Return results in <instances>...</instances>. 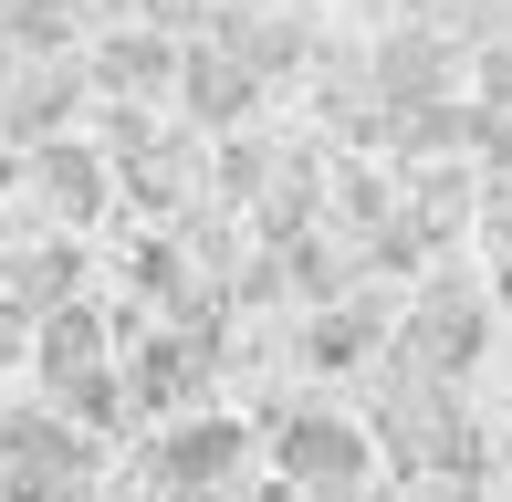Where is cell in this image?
I'll use <instances>...</instances> for the list:
<instances>
[{
	"label": "cell",
	"mask_w": 512,
	"mask_h": 502,
	"mask_svg": "<svg viewBox=\"0 0 512 502\" xmlns=\"http://www.w3.org/2000/svg\"><path fill=\"white\" fill-rule=\"evenodd\" d=\"M95 482V429L63 419V408H21L0 419V492L11 502H74Z\"/></svg>",
	"instance_id": "6da1fadb"
},
{
	"label": "cell",
	"mask_w": 512,
	"mask_h": 502,
	"mask_svg": "<svg viewBox=\"0 0 512 502\" xmlns=\"http://www.w3.org/2000/svg\"><path fill=\"white\" fill-rule=\"evenodd\" d=\"M272 471L304 502H356L366 471H377V440H366L356 419H335V408H293V419L272 429Z\"/></svg>",
	"instance_id": "7a4b0ae2"
},
{
	"label": "cell",
	"mask_w": 512,
	"mask_h": 502,
	"mask_svg": "<svg viewBox=\"0 0 512 502\" xmlns=\"http://www.w3.org/2000/svg\"><path fill=\"white\" fill-rule=\"evenodd\" d=\"M178 105H189V126L230 136L251 105H262V74H251L230 42H199V53H178Z\"/></svg>",
	"instance_id": "3957f363"
},
{
	"label": "cell",
	"mask_w": 512,
	"mask_h": 502,
	"mask_svg": "<svg viewBox=\"0 0 512 502\" xmlns=\"http://www.w3.org/2000/svg\"><path fill=\"white\" fill-rule=\"evenodd\" d=\"M241 461H251V429H241V419H220V408H189V419L168 429V450H157L168 492H220Z\"/></svg>",
	"instance_id": "277c9868"
},
{
	"label": "cell",
	"mask_w": 512,
	"mask_h": 502,
	"mask_svg": "<svg viewBox=\"0 0 512 502\" xmlns=\"http://www.w3.org/2000/svg\"><path fill=\"white\" fill-rule=\"evenodd\" d=\"M32 189H42V210H53V220H95L105 199H115L105 147H84V136H42V147H32Z\"/></svg>",
	"instance_id": "5b68a950"
},
{
	"label": "cell",
	"mask_w": 512,
	"mask_h": 502,
	"mask_svg": "<svg viewBox=\"0 0 512 502\" xmlns=\"http://www.w3.org/2000/svg\"><path fill=\"white\" fill-rule=\"evenodd\" d=\"M408 356H418L429 377H460V367L481 356V304H471V293H450V283H439L429 304L408 314Z\"/></svg>",
	"instance_id": "8992f818"
},
{
	"label": "cell",
	"mask_w": 512,
	"mask_h": 502,
	"mask_svg": "<svg viewBox=\"0 0 512 502\" xmlns=\"http://www.w3.org/2000/svg\"><path fill=\"white\" fill-rule=\"evenodd\" d=\"M74 105H84V84L63 74V63H42V74L0 84V136H21V147H42V136H63V126H74Z\"/></svg>",
	"instance_id": "52a82bcc"
},
{
	"label": "cell",
	"mask_w": 512,
	"mask_h": 502,
	"mask_svg": "<svg viewBox=\"0 0 512 502\" xmlns=\"http://www.w3.org/2000/svg\"><path fill=\"white\" fill-rule=\"evenodd\" d=\"M199 377H209V335H147V356H136V398L157 408V419H178V408L199 398Z\"/></svg>",
	"instance_id": "ba28073f"
},
{
	"label": "cell",
	"mask_w": 512,
	"mask_h": 502,
	"mask_svg": "<svg viewBox=\"0 0 512 502\" xmlns=\"http://www.w3.org/2000/svg\"><path fill=\"white\" fill-rule=\"evenodd\" d=\"M32 367H42V387H63V377H95V367H105V314L84 304V293L42 314V346H32Z\"/></svg>",
	"instance_id": "9c48e42d"
},
{
	"label": "cell",
	"mask_w": 512,
	"mask_h": 502,
	"mask_svg": "<svg viewBox=\"0 0 512 502\" xmlns=\"http://www.w3.org/2000/svg\"><path fill=\"white\" fill-rule=\"evenodd\" d=\"M95 84H126V95H157V84H178V53L157 32H115L95 42Z\"/></svg>",
	"instance_id": "30bf717a"
},
{
	"label": "cell",
	"mask_w": 512,
	"mask_h": 502,
	"mask_svg": "<svg viewBox=\"0 0 512 502\" xmlns=\"http://www.w3.org/2000/svg\"><path fill=\"white\" fill-rule=\"evenodd\" d=\"M74 42V0H0V53H42L53 63Z\"/></svg>",
	"instance_id": "8fae6325"
},
{
	"label": "cell",
	"mask_w": 512,
	"mask_h": 502,
	"mask_svg": "<svg viewBox=\"0 0 512 502\" xmlns=\"http://www.w3.org/2000/svg\"><path fill=\"white\" fill-rule=\"evenodd\" d=\"M74 293H84L74 251H21V262H11V304L21 314H53V304H74Z\"/></svg>",
	"instance_id": "7c38bea8"
},
{
	"label": "cell",
	"mask_w": 512,
	"mask_h": 502,
	"mask_svg": "<svg viewBox=\"0 0 512 502\" xmlns=\"http://www.w3.org/2000/svg\"><path fill=\"white\" fill-rule=\"evenodd\" d=\"M377 74H387V95H398V105H439V95H450V53H439V42H387V63H377Z\"/></svg>",
	"instance_id": "4fadbf2b"
},
{
	"label": "cell",
	"mask_w": 512,
	"mask_h": 502,
	"mask_svg": "<svg viewBox=\"0 0 512 502\" xmlns=\"http://www.w3.org/2000/svg\"><path fill=\"white\" fill-rule=\"evenodd\" d=\"M366 346H377V304H324V314H314V335H304L314 367H356Z\"/></svg>",
	"instance_id": "5bb4252c"
},
{
	"label": "cell",
	"mask_w": 512,
	"mask_h": 502,
	"mask_svg": "<svg viewBox=\"0 0 512 502\" xmlns=\"http://www.w3.org/2000/svg\"><path fill=\"white\" fill-rule=\"evenodd\" d=\"M136 293H157V304H168V293H189V262H178L168 241H147V251H136Z\"/></svg>",
	"instance_id": "9a60e30c"
},
{
	"label": "cell",
	"mask_w": 512,
	"mask_h": 502,
	"mask_svg": "<svg viewBox=\"0 0 512 502\" xmlns=\"http://www.w3.org/2000/svg\"><path fill=\"white\" fill-rule=\"evenodd\" d=\"M408 502H481V492H471V471H418Z\"/></svg>",
	"instance_id": "2e32d148"
}]
</instances>
